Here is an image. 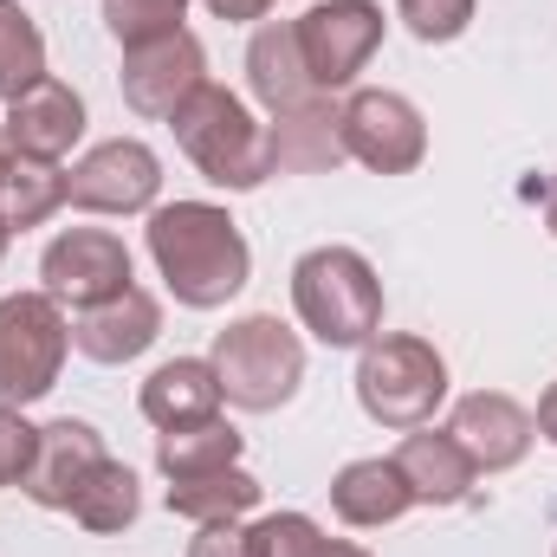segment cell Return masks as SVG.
<instances>
[{
  "mask_svg": "<svg viewBox=\"0 0 557 557\" xmlns=\"http://www.w3.org/2000/svg\"><path fill=\"white\" fill-rule=\"evenodd\" d=\"M143 240H149V260H156V273L169 285V298L188 305V311H221V305L240 298L247 278H253V247H247V234H240L234 214L214 208V201H169V208H149Z\"/></svg>",
  "mask_w": 557,
  "mask_h": 557,
  "instance_id": "obj_1",
  "label": "cell"
},
{
  "mask_svg": "<svg viewBox=\"0 0 557 557\" xmlns=\"http://www.w3.org/2000/svg\"><path fill=\"white\" fill-rule=\"evenodd\" d=\"M292 311L331 350H363L383 331V278L357 247H311L292 267Z\"/></svg>",
  "mask_w": 557,
  "mask_h": 557,
  "instance_id": "obj_2",
  "label": "cell"
},
{
  "mask_svg": "<svg viewBox=\"0 0 557 557\" xmlns=\"http://www.w3.org/2000/svg\"><path fill=\"white\" fill-rule=\"evenodd\" d=\"M169 131L182 143V156H188L214 188H227V195H247V188H260V182L273 175L267 124L247 111L240 91H227V85H214V78L169 117Z\"/></svg>",
  "mask_w": 557,
  "mask_h": 557,
  "instance_id": "obj_3",
  "label": "cell"
},
{
  "mask_svg": "<svg viewBox=\"0 0 557 557\" xmlns=\"http://www.w3.org/2000/svg\"><path fill=\"white\" fill-rule=\"evenodd\" d=\"M214 376H221V403L247 409V416H273L298 396L305 383V344L298 331H285L273 311H253V318H234L221 337H214Z\"/></svg>",
  "mask_w": 557,
  "mask_h": 557,
  "instance_id": "obj_4",
  "label": "cell"
},
{
  "mask_svg": "<svg viewBox=\"0 0 557 557\" xmlns=\"http://www.w3.org/2000/svg\"><path fill=\"white\" fill-rule=\"evenodd\" d=\"M357 403L376 428H428L447 403V357L428 337H370L357 357Z\"/></svg>",
  "mask_w": 557,
  "mask_h": 557,
  "instance_id": "obj_5",
  "label": "cell"
},
{
  "mask_svg": "<svg viewBox=\"0 0 557 557\" xmlns=\"http://www.w3.org/2000/svg\"><path fill=\"white\" fill-rule=\"evenodd\" d=\"M65 357H72V318L52 292L0 298V403L7 409L52 396Z\"/></svg>",
  "mask_w": 557,
  "mask_h": 557,
  "instance_id": "obj_6",
  "label": "cell"
},
{
  "mask_svg": "<svg viewBox=\"0 0 557 557\" xmlns=\"http://www.w3.org/2000/svg\"><path fill=\"white\" fill-rule=\"evenodd\" d=\"M292 33H298L311 85L331 98V91L357 85V72L376 59V46H383V7L376 0H318V7H305L292 20Z\"/></svg>",
  "mask_w": 557,
  "mask_h": 557,
  "instance_id": "obj_7",
  "label": "cell"
},
{
  "mask_svg": "<svg viewBox=\"0 0 557 557\" xmlns=\"http://www.w3.org/2000/svg\"><path fill=\"white\" fill-rule=\"evenodd\" d=\"M337 131H344V156L363 162V169H376V175H409V169H421V156H428L421 111L403 91H383V85L350 91L337 104Z\"/></svg>",
  "mask_w": 557,
  "mask_h": 557,
  "instance_id": "obj_8",
  "label": "cell"
},
{
  "mask_svg": "<svg viewBox=\"0 0 557 557\" xmlns=\"http://www.w3.org/2000/svg\"><path fill=\"white\" fill-rule=\"evenodd\" d=\"M162 195V156L143 137H111L65 169V201L85 214H149Z\"/></svg>",
  "mask_w": 557,
  "mask_h": 557,
  "instance_id": "obj_9",
  "label": "cell"
},
{
  "mask_svg": "<svg viewBox=\"0 0 557 557\" xmlns=\"http://www.w3.org/2000/svg\"><path fill=\"white\" fill-rule=\"evenodd\" d=\"M39 292H52L59 305L85 311V305H104L117 298L124 285H137V267H131V247L104 227H65L59 240H46L39 253Z\"/></svg>",
  "mask_w": 557,
  "mask_h": 557,
  "instance_id": "obj_10",
  "label": "cell"
},
{
  "mask_svg": "<svg viewBox=\"0 0 557 557\" xmlns=\"http://www.w3.org/2000/svg\"><path fill=\"white\" fill-rule=\"evenodd\" d=\"M201 85H208V52H201V39L188 26L124 52V104L143 124H169Z\"/></svg>",
  "mask_w": 557,
  "mask_h": 557,
  "instance_id": "obj_11",
  "label": "cell"
},
{
  "mask_svg": "<svg viewBox=\"0 0 557 557\" xmlns=\"http://www.w3.org/2000/svg\"><path fill=\"white\" fill-rule=\"evenodd\" d=\"M98 460H111V454H104V434L78 416H59V421L39 428V447H33V467H26L20 486H26L33 506L72 512V499L85 493V480L98 473Z\"/></svg>",
  "mask_w": 557,
  "mask_h": 557,
  "instance_id": "obj_12",
  "label": "cell"
},
{
  "mask_svg": "<svg viewBox=\"0 0 557 557\" xmlns=\"http://www.w3.org/2000/svg\"><path fill=\"white\" fill-rule=\"evenodd\" d=\"M447 434L467 447V460H473L480 473H506V467H519V460L532 454L539 421H532L525 403H512V396H499V389H473V396L454 403Z\"/></svg>",
  "mask_w": 557,
  "mask_h": 557,
  "instance_id": "obj_13",
  "label": "cell"
},
{
  "mask_svg": "<svg viewBox=\"0 0 557 557\" xmlns=\"http://www.w3.org/2000/svg\"><path fill=\"white\" fill-rule=\"evenodd\" d=\"M0 131H7V149L26 156V162H65L72 143L85 137V98H78L65 78L46 72L33 91H20V98L7 104Z\"/></svg>",
  "mask_w": 557,
  "mask_h": 557,
  "instance_id": "obj_14",
  "label": "cell"
},
{
  "mask_svg": "<svg viewBox=\"0 0 557 557\" xmlns=\"http://www.w3.org/2000/svg\"><path fill=\"white\" fill-rule=\"evenodd\" d=\"M156 337H162V305H156L143 285H124L117 298L85 305V311L72 318V350L91 357V363H104V370L137 363Z\"/></svg>",
  "mask_w": 557,
  "mask_h": 557,
  "instance_id": "obj_15",
  "label": "cell"
},
{
  "mask_svg": "<svg viewBox=\"0 0 557 557\" xmlns=\"http://www.w3.org/2000/svg\"><path fill=\"white\" fill-rule=\"evenodd\" d=\"M389 460L403 467V480H409L416 506H460V499H473L480 467L467 460V447H460L447 428H409V434H403V447H396Z\"/></svg>",
  "mask_w": 557,
  "mask_h": 557,
  "instance_id": "obj_16",
  "label": "cell"
},
{
  "mask_svg": "<svg viewBox=\"0 0 557 557\" xmlns=\"http://www.w3.org/2000/svg\"><path fill=\"white\" fill-rule=\"evenodd\" d=\"M247 85H253V98H260L273 117L305 111L311 98H324V91L311 85V72H305V52H298L292 20H260V26H253V39H247Z\"/></svg>",
  "mask_w": 557,
  "mask_h": 557,
  "instance_id": "obj_17",
  "label": "cell"
},
{
  "mask_svg": "<svg viewBox=\"0 0 557 557\" xmlns=\"http://www.w3.org/2000/svg\"><path fill=\"white\" fill-rule=\"evenodd\" d=\"M143 416L149 428H195V421H214L221 416V376L208 357H175V363H156L143 376Z\"/></svg>",
  "mask_w": 557,
  "mask_h": 557,
  "instance_id": "obj_18",
  "label": "cell"
},
{
  "mask_svg": "<svg viewBox=\"0 0 557 557\" xmlns=\"http://www.w3.org/2000/svg\"><path fill=\"white\" fill-rule=\"evenodd\" d=\"M416 506V493H409V480H403V467L396 460H350L337 480H331V512L344 519V525H357V532H383V525H396L403 512Z\"/></svg>",
  "mask_w": 557,
  "mask_h": 557,
  "instance_id": "obj_19",
  "label": "cell"
},
{
  "mask_svg": "<svg viewBox=\"0 0 557 557\" xmlns=\"http://www.w3.org/2000/svg\"><path fill=\"white\" fill-rule=\"evenodd\" d=\"M267 149H273V175H324L344 162V131H337V104L311 98L305 111H285L267 124Z\"/></svg>",
  "mask_w": 557,
  "mask_h": 557,
  "instance_id": "obj_20",
  "label": "cell"
},
{
  "mask_svg": "<svg viewBox=\"0 0 557 557\" xmlns=\"http://www.w3.org/2000/svg\"><path fill=\"white\" fill-rule=\"evenodd\" d=\"M260 506V480L247 467H214L195 480H169V512L195 519V525H221V519H247Z\"/></svg>",
  "mask_w": 557,
  "mask_h": 557,
  "instance_id": "obj_21",
  "label": "cell"
},
{
  "mask_svg": "<svg viewBox=\"0 0 557 557\" xmlns=\"http://www.w3.org/2000/svg\"><path fill=\"white\" fill-rule=\"evenodd\" d=\"M156 467L169 480H195L214 467H240V428L234 421H195V428H162L156 434Z\"/></svg>",
  "mask_w": 557,
  "mask_h": 557,
  "instance_id": "obj_22",
  "label": "cell"
},
{
  "mask_svg": "<svg viewBox=\"0 0 557 557\" xmlns=\"http://www.w3.org/2000/svg\"><path fill=\"white\" fill-rule=\"evenodd\" d=\"M65 208V169L59 162H26L13 156L7 175H0V227L7 234H26L39 221H52Z\"/></svg>",
  "mask_w": 557,
  "mask_h": 557,
  "instance_id": "obj_23",
  "label": "cell"
},
{
  "mask_svg": "<svg viewBox=\"0 0 557 557\" xmlns=\"http://www.w3.org/2000/svg\"><path fill=\"white\" fill-rule=\"evenodd\" d=\"M143 512V486L137 473L124 467V460H98V473L85 480V493L72 499V519L91 532V539H117V532H131Z\"/></svg>",
  "mask_w": 557,
  "mask_h": 557,
  "instance_id": "obj_24",
  "label": "cell"
},
{
  "mask_svg": "<svg viewBox=\"0 0 557 557\" xmlns=\"http://www.w3.org/2000/svg\"><path fill=\"white\" fill-rule=\"evenodd\" d=\"M46 78V33L20 0H0V104Z\"/></svg>",
  "mask_w": 557,
  "mask_h": 557,
  "instance_id": "obj_25",
  "label": "cell"
},
{
  "mask_svg": "<svg viewBox=\"0 0 557 557\" xmlns=\"http://www.w3.org/2000/svg\"><path fill=\"white\" fill-rule=\"evenodd\" d=\"M104 13V33L131 52V46H149V39H169V33H182V20H188V0H104L98 7Z\"/></svg>",
  "mask_w": 557,
  "mask_h": 557,
  "instance_id": "obj_26",
  "label": "cell"
},
{
  "mask_svg": "<svg viewBox=\"0 0 557 557\" xmlns=\"http://www.w3.org/2000/svg\"><path fill=\"white\" fill-rule=\"evenodd\" d=\"M396 13L421 46H447L473 26V0H396Z\"/></svg>",
  "mask_w": 557,
  "mask_h": 557,
  "instance_id": "obj_27",
  "label": "cell"
},
{
  "mask_svg": "<svg viewBox=\"0 0 557 557\" xmlns=\"http://www.w3.org/2000/svg\"><path fill=\"white\" fill-rule=\"evenodd\" d=\"M318 519L311 512H273L253 525V557H311L318 552Z\"/></svg>",
  "mask_w": 557,
  "mask_h": 557,
  "instance_id": "obj_28",
  "label": "cell"
},
{
  "mask_svg": "<svg viewBox=\"0 0 557 557\" xmlns=\"http://www.w3.org/2000/svg\"><path fill=\"white\" fill-rule=\"evenodd\" d=\"M33 447H39V428L0 403V486H20L26 467H33Z\"/></svg>",
  "mask_w": 557,
  "mask_h": 557,
  "instance_id": "obj_29",
  "label": "cell"
},
{
  "mask_svg": "<svg viewBox=\"0 0 557 557\" xmlns=\"http://www.w3.org/2000/svg\"><path fill=\"white\" fill-rule=\"evenodd\" d=\"M188 557H253V525H240V519L201 525V532L188 539Z\"/></svg>",
  "mask_w": 557,
  "mask_h": 557,
  "instance_id": "obj_30",
  "label": "cell"
},
{
  "mask_svg": "<svg viewBox=\"0 0 557 557\" xmlns=\"http://www.w3.org/2000/svg\"><path fill=\"white\" fill-rule=\"evenodd\" d=\"M214 20H234V26H253V20H267L273 13V0H201Z\"/></svg>",
  "mask_w": 557,
  "mask_h": 557,
  "instance_id": "obj_31",
  "label": "cell"
},
{
  "mask_svg": "<svg viewBox=\"0 0 557 557\" xmlns=\"http://www.w3.org/2000/svg\"><path fill=\"white\" fill-rule=\"evenodd\" d=\"M532 421H539V434H545V441L557 447V383L545 389V396H539V416H532Z\"/></svg>",
  "mask_w": 557,
  "mask_h": 557,
  "instance_id": "obj_32",
  "label": "cell"
},
{
  "mask_svg": "<svg viewBox=\"0 0 557 557\" xmlns=\"http://www.w3.org/2000/svg\"><path fill=\"white\" fill-rule=\"evenodd\" d=\"M311 557H370L363 545H350V539H318V552Z\"/></svg>",
  "mask_w": 557,
  "mask_h": 557,
  "instance_id": "obj_33",
  "label": "cell"
},
{
  "mask_svg": "<svg viewBox=\"0 0 557 557\" xmlns=\"http://www.w3.org/2000/svg\"><path fill=\"white\" fill-rule=\"evenodd\" d=\"M545 227H552V240H557V175H552V188H545Z\"/></svg>",
  "mask_w": 557,
  "mask_h": 557,
  "instance_id": "obj_34",
  "label": "cell"
},
{
  "mask_svg": "<svg viewBox=\"0 0 557 557\" xmlns=\"http://www.w3.org/2000/svg\"><path fill=\"white\" fill-rule=\"evenodd\" d=\"M7 162H13V149H7V131H0V175H7Z\"/></svg>",
  "mask_w": 557,
  "mask_h": 557,
  "instance_id": "obj_35",
  "label": "cell"
},
{
  "mask_svg": "<svg viewBox=\"0 0 557 557\" xmlns=\"http://www.w3.org/2000/svg\"><path fill=\"white\" fill-rule=\"evenodd\" d=\"M7 240H13V234H7V227H0V260H7Z\"/></svg>",
  "mask_w": 557,
  "mask_h": 557,
  "instance_id": "obj_36",
  "label": "cell"
}]
</instances>
